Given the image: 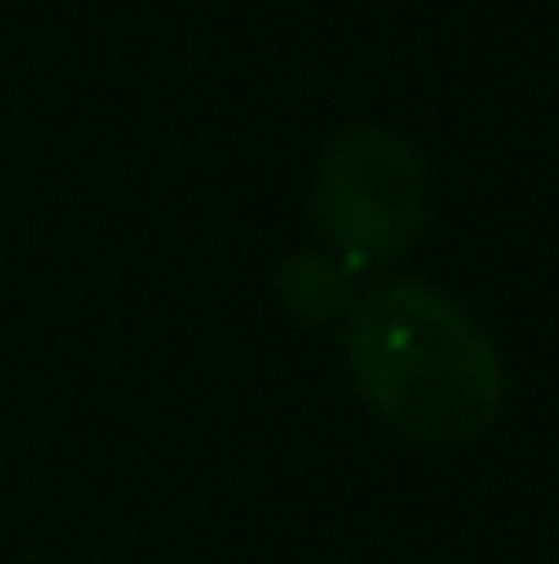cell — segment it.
<instances>
[{
    "label": "cell",
    "instance_id": "cell-1",
    "mask_svg": "<svg viewBox=\"0 0 559 564\" xmlns=\"http://www.w3.org/2000/svg\"><path fill=\"white\" fill-rule=\"evenodd\" d=\"M346 368L373 411L417 444H472L505 405L488 335L417 280L373 285L346 307Z\"/></svg>",
    "mask_w": 559,
    "mask_h": 564
},
{
    "label": "cell",
    "instance_id": "cell-2",
    "mask_svg": "<svg viewBox=\"0 0 559 564\" xmlns=\"http://www.w3.org/2000/svg\"><path fill=\"white\" fill-rule=\"evenodd\" d=\"M313 208L346 269L395 258L428 219V165L389 127H346L319 165Z\"/></svg>",
    "mask_w": 559,
    "mask_h": 564
},
{
    "label": "cell",
    "instance_id": "cell-3",
    "mask_svg": "<svg viewBox=\"0 0 559 564\" xmlns=\"http://www.w3.org/2000/svg\"><path fill=\"white\" fill-rule=\"evenodd\" d=\"M280 302L297 318H308V324L341 318L357 302L352 296V269L341 258H330V252H291L280 263Z\"/></svg>",
    "mask_w": 559,
    "mask_h": 564
}]
</instances>
